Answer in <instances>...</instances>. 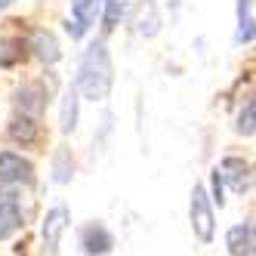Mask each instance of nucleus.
<instances>
[{
	"label": "nucleus",
	"mask_w": 256,
	"mask_h": 256,
	"mask_svg": "<svg viewBox=\"0 0 256 256\" xmlns=\"http://www.w3.org/2000/svg\"><path fill=\"white\" fill-rule=\"evenodd\" d=\"M112 84H114V65H112V56H108L105 40H96V44L86 46L84 59H80L78 90H80L86 99L102 102L108 93H112Z\"/></svg>",
	"instance_id": "obj_1"
},
{
	"label": "nucleus",
	"mask_w": 256,
	"mask_h": 256,
	"mask_svg": "<svg viewBox=\"0 0 256 256\" xmlns=\"http://www.w3.org/2000/svg\"><path fill=\"white\" fill-rule=\"evenodd\" d=\"M192 228H194L200 244L213 241V232H216L213 204H210V194H207V188L200 186V182H194V188H192Z\"/></svg>",
	"instance_id": "obj_2"
},
{
	"label": "nucleus",
	"mask_w": 256,
	"mask_h": 256,
	"mask_svg": "<svg viewBox=\"0 0 256 256\" xmlns=\"http://www.w3.org/2000/svg\"><path fill=\"white\" fill-rule=\"evenodd\" d=\"M216 173H219L222 182H228L232 192H238V194L250 192V186H253V167H250V160H244V158H226L216 167Z\"/></svg>",
	"instance_id": "obj_3"
},
{
	"label": "nucleus",
	"mask_w": 256,
	"mask_h": 256,
	"mask_svg": "<svg viewBox=\"0 0 256 256\" xmlns=\"http://www.w3.org/2000/svg\"><path fill=\"white\" fill-rule=\"evenodd\" d=\"M31 179H34L31 160H25L22 154H12V152H0V182L19 186V182H31Z\"/></svg>",
	"instance_id": "obj_4"
},
{
	"label": "nucleus",
	"mask_w": 256,
	"mask_h": 256,
	"mask_svg": "<svg viewBox=\"0 0 256 256\" xmlns=\"http://www.w3.org/2000/svg\"><path fill=\"white\" fill-rule=\"evenodd\" d=\"M99 6H102V0H71V22H68L71 38H84L86 28L96 22Z\"/></svg>",
	"instance_id": "obj_5"
},
{
	"label": "nucleus",
	"mask_w": 256,
	"mask_h": 256,
	"mask_svg": "<svg viewBox=\"0 0 256 256\" xmlns=\"http://www.w3.org/2000/svg\"><path fill=\"white\" fill-rule=\"evenodd\" d=\"M68 219H71V213H68L65 204L52 207V210L46 213V219H44V247H46L50 253H56V250H59L62 232L68 228Z\"/></svg>",
	"instance_id": "obj_6"
},
{
	"label": "nucleus",
	"mask_w": 256,
	"mask_h": 256,
	"mask_svg": "<svg viewBox=\"0 0 256 256\" xmlns=\"http://www.w3.org/2000/svg\"><path fill=\"white\" fill-rule=\"evenodd\" d=\"M80 247H84L86 256H105L114 247V238H112V232H108L105 226L96 222V226H86L80 232Z\"/></svg>",
	"instance_id": "obj_7"
},
{
	"label": "nucleus",
	"mask_w": 256,
	"mask_h": 256,
	"mask_svg": "<svg viewBox=\"0 0 256 256\" xmlns=\"http://www.w3.org/2000/svg\"><path fill=\"white\" fill-rule=\"evenodd\" d=\"M31 50H34V56H38L40 62H46V65L59 62V56H62L56 34H52V31H46V28L31 31Z\"/></svg>",
	"instance_id": "obj_8"
},
{
	"label": "nucleus",
	"mask_w": 256,
	"mask_h": 256,
	"mask_svg": "<svg viewBox=\"0 0 256 256\" xmlns=\"http://www.w3.org/2000/svg\"><path fill=\"white\" fill-rule=\"evenodd\" d=\"M228 253L232 256H253V247H256V238H253V222H244V226H234L228 228Z\"/></svg>",
	"instance_id": "obj_9"
},
{
	"label": "nucleus",
	"mask_w": 256,
	"mask_h": 256,
	"mask_svg": "<svg viewBox=\"0 0 256 256\" xmlns=\"http://www.w3.org/2000/svg\"><path fill=\"white\" fill-rule=\"evenodd\" d=\"M19 108L25 114H40L46 108V90L40 84H28L19 90Z\"/></svg>",
	"instance_id": "obj_10"
},
{
	"label": "nucleus",
	"mask_w": 256,
	"mask_h": 256,
	"mask_svg": "<svg viewBox=\"0 0 256 256\" xmlns=\"http://www.w3.org/2000/svg\"><path fill=\"white\" fill-rule=\"evenodd\" d=\"M238 44H253V0H238Z\"/></svg>",
	"instance_id": "obj_11"
},
{
	"label": "nucleus",
	"mask_w": 256,
	"mask_h": 256,
	"mask_svg": "<svg viewBox=\"0 0 256 256\" xmlns=\"http://www.w3.org/2000/svg\"><path fill=\"white\" fill-rule=\"evenodd\" d=\"M78 90H68V93L62 96V114H59V126L62 133H74L78 126Z\"/></svg>",
	"instance_id": "obj_12"
},
{
	"label": "nucleus",
	"mask_w": 256,
	"mask_h": 256,
	"mask_svg": "<svg viewBox=\"0 0 256 256\" xmlns=\"http://www.w3.org/2000/svg\"><path fill=\"white\" fill-rule=\"evenodd\" d=\"M16 228H22L19 204H6V207H0V241H4V238H10Z\"/></svg>",
	"instance_id": "obj_13"
},
{
	"label": "nucleus",
	"mask_w": 256,
	"mask_h": 256,
	"mask_svg": "<svg viewBox=\"0 0 256 256\" xmlns=\"http://www.w3.org/2000/svg\"><path fill=\"white\" fill-rule=\"evenodd\" d=\"M10 136L16 142H34L38 139V124H34L31 118H16L10 124Z\"/></svg>",
	"instance_id": "obj_14"
},
{
	"label": "nucleus",
	"mask_w": 256,
	"mask_h": 256,
	"mask_svg": "<svg viewBox=\"0 0 256 256\" xmlns=\"http://www.w3.org/2000/svg\"><path fill=\"white\" fill-rule=\"evenodd\" d=\"M22 44L19 40H0V65L4 68H12V65H19L22 62Z\"/></svg>",
	"instance_id": "obj_15"
},
{
	"label": "nucleus",
	"mask_w": 256,
	"mask_h": 256,
	"mask_svg": "<svg viewBox=\"0 0 256 256\" xmlns=\"http://www.w3.org/2000/svg\"><path fill=\"white\" fill-rule=\"evenodd\" d=\"M253 130H256V102H247L244 112L238 114V133H241V136H253Z\"/></svg>",
	"instance_id": "obj_16"
},
{
	"label": "nucleus",
	"mask_w": 256,
	"mask_h": 256,
	"mask_svg": "<svg viewBox=\"0 0 256 256\" xmlns=\"http://www.w3.org/2000/svg\"><path fill=\"white\" fill-rule=\"evenodd\" d=\"M71 170H74V160H71L68 152H59L56 154V164H52V179L56 182H68L71 179Z\"/></svg>",
	"instance_id": "obj_17"
},
{
	"label": "nucleus",
	"mask_w": 256,
	"mask_h": 256,
	"mask_svg": "<svg viewBox=\"0 0 256 256\" xmlns=\"http://www.w3.org/2000/svg\"><path fill=\"white\" fill-rule=\"evenodd\" d=\"M102 4H105V16H102V28L105 31H112L114 25H118V19H120V12H124V4H120V0H102Z\"/></svg>",
	"instance_id": "obj_18"
},
{
	"label": "nucleus",
	"mask_w": 256,
	"mask_h": 256,
	"mask_svg": "<svg viewBox=\"0 0 256 256\" xmlns=\"http://www.w3.org/2000/svg\"><path fill=\"white\" fill-rule=\"evenodd\" d=\"M210 188H213V198H210V200H216V204L222 207V204H226V198H222V179H219L216 170L210 173Z\"/></svg>",
	"instance_id": "obj_19"
},
{
	"label": "nucleus",
	"mask_w": 256,
	"mask_h": 256,
	"mask_svg": "<svg viewBox=\"0 0 256 256\" xmlns=\"http://www.w3.org/2000/svg\"><path fill=\"white\" fill-rule=\"evenodd\" d=\"M6 204H16V188L0 182V207H6Z\"/></svg>",
	"instance_id": "obj_20"
},
{
	"label": "nucleus",
	"mask_w": 256,
	"mask_h": 256,
	"mask_svg": "<svg viewBox=\"0 0 256 256\" xmlns=\"http://www.w3.org/2000/svg\"><path fill=\"white\" fill-rule=\"evenodd\" d=\"M12 4V0H0V10H4V6H10Z\"/></svg>",
	"instance_id": "obj_21"
}]
</instances>
